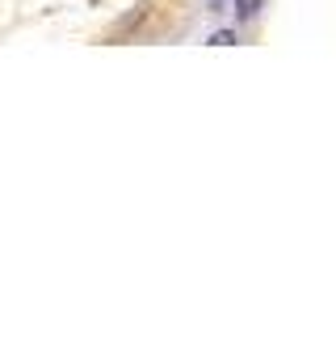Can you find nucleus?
<instances>
[{
  "mask_svg": "<svg viewBox=\"0 0 336 361\" xmlns=\"http://www.w3.org/2000/svg\"><path fill=\"white\" fill-rule=\"evenodd\" d=\"M256 4H260V0H236V17H240V21H252Z\"/></svg>",
  "mask_w": 336,
  "mask_h": 361,
  "instance_id": "obj_1",
  "label": "nucleus"
},
{
  "mask_svg": "<svg viewBox=\"0 0 336 361\" xmlns=\"http://www.w3.org/2000/svg\"><path fill=\"white\" fill-rule=\"evenodd\" d=\"M236 42V34L232 30H219V34H210V47H232Z\"/></svg>",
  "mask_w": 336,
  "mask_h": 361,
  "instance_id": "obj_2",
  "label": "nucleus"
}]
</instances>
